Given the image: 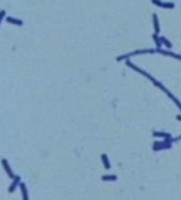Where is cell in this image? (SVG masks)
<instances>
[{
	"instance_id": "obj_1",
	"label": "cell",
	"mask_w": 181,
	"mask_h": 200,
	"mask_svg": "<svg viewBox=\"0 0 181 200\" xmlns=\"http://www.w3.org/2000/svg\"><path fill=\"white\" fill-rule=\"evenodd\" d=\"M153 23H154V28H156V33L158 34L160 32V27H159V23H158V16L157 14H153Z\"/></svg>"
},
{
	"instance_id": "obj_2",
	"label": "cell",
	"mask_w": 181,
	"mask_h": 200,
	"mask_svg": "<svg viewBox=\"0 0 181 200\" xmlns=\"http://www.w3.org/2000/svg\"><path fill=\"white\" fill-rule=\"evenodd\" d=\"M2 164H3V166H4V168H6V170H7V172H8V174L11 178H14V176H13V173H12V171H11V169H10V167L8 166V163H7V161L6 160H2Z\"/></svg>"
},
{
	"instance_id": "obj_3",
	"label": "cell",
	"mask_w": 181,
	"mask_h": 200,
	"mask_svg": "<svg viewBox=\"0 0 181 200\" xmlns=\"http://www.w3.org/2000/svg\"><path fill=\"white\" fill-rule=\"evenodd\" d=\"M102 160H103V162H104L105 168H106V169H109V168H110V165H109V162H108V160H107L106 154H103V155H102Z\"/></svg>"
},
{
	"instance_id": "obj_4",
	"label": "cell",
	"mask_w": 181,
	"mask_h": 200,
	"mask_svg": "<svg viewBox=\"0 0 181 200\" xmlns=\"http://www.w3.org/2000/svg\"><path fill=\"white\" fill-rule=\"evenodd\" d=\"M19 179H20L19 177H15V182H14V183L12 184V185H11V187H10V192H11V193L13 192V189H14L15 187H16V185H17V183L19 182Z\"/></svg>"
},
{
	"instance_id": "obj_5",
	"label": "cell",
	"mask_w": 181,
	"mask_h": 200,
	"mask_svg": "<svg viewBox=\"0 0 181 200\" xmlns=\"http://www.w3.org/2000/svg\"><path fill=\"white\" fill-rule=\"evenodd\" d=\"M153 39H154V41H156V44H157V46L158 47H161V45H162V41H161V39H159V37H158V34L156 33L153 35Z\"/></svg>"
},
{
	"instance_id": "obj_6",
	"label": "cell",
	"mask_w": 181,
	"mask_h": 200,
	"mask_svg": "<svg viewBox=\"0 0 181 200\" xmlns=\"http://www.w3.org/2000/svg\"><path fill=\"white\" fill-rule=\"evenodd\" d=\"M20 187H22V192H23V194H24V199L27 200V199H28V195H27V191H26L25 184H20Z\"/></svg>"
},
{
	"instance_id": "obj_7",
	"label": "cell",
	"mask_w": 181,
	"mask_h": 200,
	"mask_svg": "<svg viewBox=\"0 0 181 200\" xmlns=\"http://www.w3.org/2000/svg\"><path fill=\"white\" fill-rule=\"evenodd\" d=\"M7 20H8L9 23H13V24H16V25H22V24H23V22H20V20H17V19H13V18H11V17L7 18Z\"/></svg>"
},
{
	"instance_id": "obj_8",
	"label": "cell",
	"mask_w": 181,
	"mask_h": 200,
	"mask_svg": "<svg viewBox=\"0 0 181 200\" xmlns=\"http://www.w3.org/2000/svg\"><path fill=\"white\" fill-rule=\"evenodd\" d=\"M104 181H107V180H112V181H114V180H117V177L116 176H104L102 178Z\"/></svg>"
},
{
	"instance_id": "obj_9",
	"label": "cell",
	"mask_w": 181,
	"mask_h": 200,
	"mask_svg": "<svg viewBox=\"0 0 181 200\" xmlns=\"http://www.w3.org/2000/svg\"><path fill=\"white\" fill-rule=\"evenodd\" d=\"M153 135L154 136H163V137H165V138H170V135L169 134H166V133H153Z\"/></svg>"
},
{
	"instance_id": "obj_10",
	"label": "cell",
	"mask_w": 181,
	"mask_h": 200,
	"mask_svg": "<svg viewBox=\"0 0 181 200\" xmlns=\"http://www.w3.org/2000/svg\"><path fill=\"white\" fill-rule=\"evenodd\" d=\"M175 7V4L174 3H172V2H170V3H168V2H163V7L162 8H165V9H173Z\"/></svg>"
},
{
	"instance_id": "obj_11",
	"label": "cell",
	"mask_w": 181,
	"mask_h": 200,
	"mask_svg": "<svg viewBox=\"0 0 181 200\" xmlns=\"http://www.w3.org/2000/svg\"><path fill=\"white\" fill-rule=\"evenodd\" d=\"M161 41H162V42H164V44H165L166 47H168V48L172 47V44H170V42H169V41H167L165 38H161Z\"/></svg>"
},
{
	"instance_id": "obj_12",
	"label": "cell",
	"mask_w": 181,
	"mask_h": 200,
	"mask_svg": "<svg viewBox=\"0 0 181 200\" xmlns=\"http://www.w3.org/2000/svg\"><path fill=\"white\" fill-rule=\"evenodd\" d=\"M177 119H179V120L181 121V116H178V117H177Z\"/></svg>"
}]
</instances>
